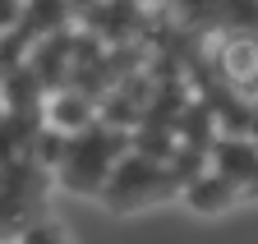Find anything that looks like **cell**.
<instances>
[{
    "label": "cell",
    "instance_id": "cell-5",
    "mask_svg": "<svg viewBox=\"0 0 258 244\" xmlns=\"http://www.w3.org/2000/svg\"><path fill=\"white\" fill-rule=\"evenodd\" d=\"M51 120H55L60 129H70V134H83V129H92V106L83 97H55Z\"/></svg>",
    "mask_w": 258,
    "mask_h": 244
},
{
    "label": "cell",
    "instance_id": "cell-4",
    "mask_svg": "<svg viewBox=\"0 0 258 244\" xmlns=\"http://www.w3.org/2000/svg\"><path fill=\"white\" fill-rule=\"evenodd\" d=\"M180 198H184L194 212H203V217H217V212H231V207L244 203V194H240L221 171H203L199 180H189Z\"/></svg>",
    "mask_w": 258,
    "mask_h": 244
},
{
    "label": "cell",
    "instance_id": "cell-3",
    "mask_svg": "<svg viewBox=\"0 0 258 244\" xmlns=\"http://www.w3.org/2000/svg\"><path fill=\"white\" fill-rule=\"evenodd\" d=\"M212 171H221L231 185L249 198H258V143L249 138H221L212 147Z\"/></svg>",
    "mask_w": 258,
    "mask_h": 244
},
{
    "label": "cell",
    "instance_id": "cell-1",
    "mask_svg": "<svg viewBox=\"0 0 258 244\" xmlns=\"http://www.w3.org/2000/svg\"><path fill=\"white\" fill-rule=\"evenodd\" d=\"M124 161V138L115 129H102L92 125L83 134H70L64 138V152H60V185L74 189V194H97L102 198L106 180L115 175V166Z\"/></svg>",
    "mask_w": 258,
    "mask_h": 244
},
{
    "label": "cell",
    "instance_id": "cell-2",
    "mask_svg": "<svg viewBox=\"0 0 258 244\" xmlns=\"http://www.w3.org/2000/svg\"><path fill=\"white\" fill-rule=\"evenodd\" d=\"M171 194H184L175 171H166L157 157H143V152H124V161L115 166V175L102 189V203H111L115 212H134L143 203H161Z\"/></svg>",
    "mask_w": 258,
    "mask_h": 244
}]
</instances>
